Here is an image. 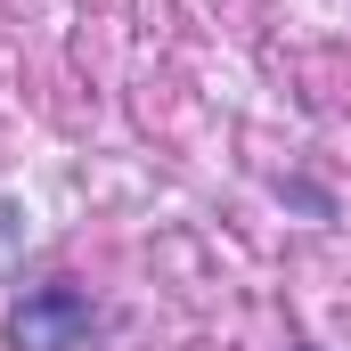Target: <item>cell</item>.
I'll return each mask as SVG.
<instances>
[{"label":"cell","mask_w":351,"mask_h":351,"mask_svg":"<svg viewBox=\"0 0 351 351\" xmlns=\"http://www.w3.org/2000/svg\"><path fill=\"white\" fill-rule=\"evenodd\" d=\"M294 351H302V343H294Z\"/></svg>","instance_id":"cell-2"},{"label":"cell","mask_w":351,"mask_h":351,"mask_svg":"<svg viewBox=\"0 0 351 351\" xmlns=\"http://www.w3.org/2000/svg\"><path fill=\"white\" fill-rule=\"evenodd\" d=\"M98 327V302L82 286H33L8 311V351H82Z\"/></svg>","instance_id":"cell-1"}]
</instances>
